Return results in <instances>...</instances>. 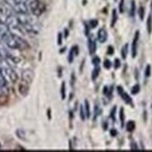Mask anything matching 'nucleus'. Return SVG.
I'll return each mask as SVG.
<instances>
[{
  "label": "nucleus",
  "mask_w": 152,
  "mask_h": 152,
  "mask_svg": "<svg viewBox=\"0 0 152 152\" xmlns=\"http://www.w3.org/2000/svg\"><path fill=\"white\" fill-rule=\"evenodd\" d=\"M61 95H62V99L64 100L65 98V84H64V82H63L62 86H61Z\"/></svg>",
  "instance_id": "6ab92c4d"
},
{
  "label": "nucleus",
  "mask_w": 152,
  "mask_h": 152,
  "mask_svg": "<svg viewBox=\"0 0 152 152\" xmlns=\"http://www.w3.org/2000/svg\"><path fill=\"white\" fill-rule=\"evenodd\" d=\"M96 50V44H95V40L92 37L89 38V50L91 54H94Z\"/></svg>",
  "instance_id": "9d476101"
},
{
  "label": "nucleus",
  "mask_w": 152,
  "mask_h": 152,
  "mask_svg": "<svg viewBox=\"0 0 152 152\" xmlns=\"http://www.w3.org/2000/svg\"><path fill=\"white\" fill-rule=\"evenodd\" d=\"M5 87H6V78L4 77L1 72V68H0V91L5 89Z\"/></svg>",
  "instance_id": "9b49d317"
},
{
  "label": "nucleus",
  "mask_w": 152,
  "mask_h": 152,
  "mask_svg": "<svg viewBox=\"0 0 152 152\" xmlns=\"http://www.w3.org/2000/svg\"><path fill=\"white\" fill-rule=\"evenodd\" d=\"M98 40L100 43H104L107 41V31H105L104 28H101L100 30L98 31Z\"/></svg>",
  "instance_id": "6e6552de"
},
{
  "label": "nucleus",
  "mask_w": 152,
  "mask_h": 152,
  "mask_svg": "<svg viewBox=\"0 0 152 152\" xmlns=\"http://www.w3.org/2000/svg\"><path fill=\"white\" fill-rule=\"evenodd\" d=\"M138 13H139V17L141 20L144 19V16H145V9L143 8V7H140L139 10H138Z\"/></svg>",
  "instance_id": "5701e85b"
},
{
  "label": "nucleus",
  "mask_w": 152,
  "mask_h": 152,
  "mask_svg": "<svg viewBox=\"0 0 152 152\" xmlns=\"http://www.w3.org/2000/svg\"><path fill=\"white\" fill-rule=\"evenodd\" d=\"M134 11H135V2L134 1H132V6H131V16L132 17H134Z\"/></svg>",
  "instance_id": "412c9836"
},
{
  "label": "nucleus",
  "mask_w": 152,
  "mask_h": 152,
  "mask_svg": "<svg viewBox=\"0 0 152 152\" xmlns=\"http://www.w3.org/2000/svg\"><path fill=\"white\" fill-rule=\"evenodd\" d=\"M139 91H140V86L138 85V84H136V85L134 86L133 89H132V94H138V92H139Z\"/></svg>",
  "instance_id": "a211bd4d"
},
{
  "label": "nucleus",
  "mask_w": 152,
  "mask_h": 152,
  "mask_svg": "<svg viewBox=\"0 0 152 152\" xmlns=\"http://www.w3.org/2000/svg\"><path fill=\"white\" fill-rule=\"evenodd\" d=\"M120 11H121V13H122L124 11V0H121V3H120Z\"/></svg>",
  "instance_id": "cd10ccee"
},
{
  "label": "nucleus",
  "mask_w": 152,
  "mask_h": 152,
  "mask_svg": "<svg viewBox=\"0 0 152 152\" xmlns=\"http://www.w3.org/2000/svg\"><path fill=\"white\" fill-rule=\"evenodd\" d=\"M120 118H121V125L123 126V123H124V112H123V108H121V111H120Z\"/></svg>",
  "instance_id": "393cba45"
},
{
  "label": "nucleus",
  "mask_w": 152,
  "mask_h": 152,
  "mask_svg": "<svg viewBox=\"0 0 152 152\" xmlns=\"http://www.w3.org/2000/svg\"><path fill=\"white\" fill-rule=\"evenodd\" d=\"M1 72L5 78L9 79L11 82H16L18 80V75L16 72L12 69L10 64H9L6 61H4V64L1 66Z\"/></svg>",
  "instance_id": "7ed1b4c3"
},
{
  "label": "nucleus",
  "mask_w": 152,
  "mask_h": 152,
  "mask_svg": "<svg viewBox=\"0 0 152 152\" xmlns=\"http://www.w3.org/2000/svg\"><path fill=\"white\" fill-rule=\"evenodd\" d=\"M22 78H23V81L27 83V84H30L33 79H34V72L30 69H27V70H24L23 72V75H22Z\"/></svg>",
  "instance_id": "39448f33"
},
{
  "label": "nucleus",
  "mask_w": 152,
  "mask_h": 152,
  "mask_svg": "<svg viewBox=\"0 0 152 152\" xmlns=\"http://www.w3.org/2000/svg\"><path fill=\"white\" fill-rule=\"evenodd\" d=\"M99 72H100V67H99V64H98V65H95L94 70V72H92V77H91V78L94 79V80L98 77Z\"/></svg>",
  "instance_id": "2eb2a0df"
},
{
  "label": "nucleus",
  "mask_w": 152,
  "mask_h": 152,
  "mask_svg": "<svg viewBox=\"0 0 152 152\" xmlns=\"http://www.w3.org/2000/svg\"><path fill=\"white\" fill-rule=\"evenodd\" d=\"M104 66L107 68V69H109L112 66V64H111V62L109 60H104Z\"/></svg>",
  "instance_id": "b1692460"
},
{
  "label": "nucleus",
  "mask_w": 152,
  "mask_h": 152,
  "mask_svg": "<svg viewBox=\"0 0 152 152\" xmlns=\"http://www.w3.org/2000/svg\"><path fill=\"white\" fill-rule=\"evenodd\" d=\"M147 28H148V34H151V32H152V15L151 14L148 18V21H147Z\"/></svg>",
  "instance_id": "f8f14e48"
},
{
  "label": "nucleus",
  "mask_w": 152,
  "mask_h": 152,
  "mask_svg": "<svg viewBox=\"0 0 152 152\" xmlns=\"http://www.w3.org/2000/svg\"><path fill=\"white\" fill-rule=\"evenodd\" d=\"M10 8L13 10L16 14H23V13H28L29 9H28V5L25 2H20V3H15L10 6Z\"/></svg>",
  "instance_id": "20e7f679"
},
{
  "label": "nucleus",
  "mask_w": 152,
  "mask_h": 152,
  "mask_svg": "<svg viewBox=\"0 0 152 152\" xmlns=\"http://www.w3.org/2000/svg\"><path fill=\"white\" fill-rule=\"evenodd\" d=\"M134 128H135V123H134V121H129L128 123H127V126H126V129H127V131L128 132H133L134 130Z\"/></svg>",
  "instance_id": "dca6fc26"
},
{
  "label": "nucleus",
  "mask_w": 152,
  "mask_h": 152,
  "mask_svg": "<svg viewBox=\"0 0 152 152\" xmlns=\"http://www.w3.org/2000/svg\"><path fill=\"white\" fill-rule=\"evenodd\" d=\"M0 39H1V36H0Z\"/></svg>",
  "instance_id": "e433bc0d"
},
{
  "label": "nucleus",
  "mask_w": 152,
  "mask_h": 152,
  "mask_svg": "<svg viewBox=\"0 0 152 152\" xmlns=\"http://www.w3.org/2000/svg\"><path fill=\"white\" fill-rule=\"evenodd\" d=\"M118 94H120L121 95V98L123 99V100L126 102L127 104H133V100H132V98L125 92L124 91H123V89L121 88V87H120L118 86Z\"/></svg>",
  "instance_id": "0eeeda50"
},
{
  "label": "nucleus",
  "mask_w": 152,
  "mask_h": 152,
  "mask_svg": "<svg viewBox=\"0 0 152 152\" xmlns=\"http://www.w3.org/2000/svg\"><path fill=\"white\" fill-rule=\"evenodd\" d=\"M28 91H29V87H28V84L25 83V82H22L21 84L19 85V91L20 94H21L22 95H26L28 94Z\"/></svg>",
  "instance_id": "1a4fd4ad"
},
{
  "label": "nucleus",
  "mask_w": 152,
  "mask_h": 152,
  "mask_svg": "<svg viewBox=\"0 0 152 152\" xmlns=\"http://www.w3.org/2000/svg\"><path fill=\"white\" fill-rule=\"evenodd\" d=\"M84 110H85L86 118H89L90 116H91V111H90V104H89L88 100H85V107H84Z\"/></svg>",
  "instance_id": "ddd939ff"
},
{
  "label": "nucleus",
  "mask_w": 152,
  "mask_h": 152,
  "mask_svg": "<svg viewBox=\"0 0 152 152\" xmlns=\"http://www.w3.org/2000/svg\"><path fill=\"white\" fill-rule=\"evenodd\" d=\"M62 39H63V36L61 33H59L58 34V45H62V43H63Z\"/></svg>",
  "instance_id": "c85d7f7f"
},
{
  "label": "nucleus",
  "mask_w": 152,
  "mask_h": 152,
  "mask_svg": "<svg viewBox=\"0 0 152 152\" xmlns=\"http://www.w3.org/2000/svg\"><path fill=\"white\" fill-rule=\"evenodd\" d=\"M132 149H133V150H137L138 148H137V146H136V144H134V143H133V144H132Z\"/></svg>",
  "instance_id": "473e14b6"
},
{
  "label": "nucleus",
  "mask_w": 152,
  "mask_h": 152,
  "mask_svg": "<svg viewBox=\"0 0 152 152\" xmlns=\"http://www.w3.org/2000/svg\"><path fill=\"white\" fill-rule=\"evenodd\" d=\"M127 52H128V44L125 45L124 47L122 48V50H121V56H122L123 59L126 58V56H127Z\"/></svg>",
  "instance_id": "f3484780"
},
{
  "label": "nucleus",
  "mask_w": 152,
  "mask_h": 152,
  "mask_svg": "<svg viewBox=\"0 0 152 152\" xmlns=\"http://www.w3.org/2000/svg\"><path fill=\"white\" fill-rule=\"evenodd\" d=\"M117 134H118V133H117V131H116V130H112V131H111V135H112V136H116Z\"/></svg>",
  "instance_id": "72a5a7b5"
},
{
  "label": "nucleus",
  "mask_w": 152,
  "mask_h": 152,
  "mask_svg": "<svg viewBox=\"0 0 152 152\" xmlns=\"http://www.w3.org/2000/svg\"><path fill=\"white\" fill-rule=\"evenodd\" d=\"M95 115H94V117L96 118L97 116H99L100 115V113H101V109H100V107H99V105L98 104H96L95 105Z\"/></svg>",
  "instance_id": "a878e982"
},
{
  "label": "nucleus",
  "mask_w": 152,
  "mask_h": 152,
  "mask_svg": "<svg viewBox=\"0 0 152 152\" xmlns=\"http://www.w3.org/2000/svg\"><path fill=\"white\" fill-rule=\"evenodd\" d=\"M138 39H139V31H136L134 37V40H133V45H132V56H133L134 58L136 56V53H137Z\"/></svg>",
  "instance_id": "423d86ee"
},
{
  "label": "nucleus",
  "mask_w": 152,
  "mask_h": 152,
  "mask_svg": "<svg viewBox=\"0 0 152 152\" xmlns=\"http://www.w3.org/2000/svg\"><path fill=\"white\" fill-rule=\"evenodd\" d=\"M89 25H90V28H94L98 25V21L97 20H91V21L89 22Z\"/></svg>",
  "instance_id": "aec40b11"
},
{
  "label": "nucleus",
  "mask_w": 152,
  "mask_h": 152,
  "mask_svg": "<svg viewBox=\"0 0 152 152\" xmlns=\"http://www.w3.org/2000/svg\"><path fill=\"white\" fill-rule=\"evenodd\" d=\"M28 9L33 15L38 17L45 11V5L40 0H32L28 4Z\"/></svg>",
  "instance_id": "f03ea898"
},
{
  "label": "nucleus",
  "mask_w": 152,
  "mask_h": 152,
  "mask_svg": "<svg viewBox=\"0 0 152 152\" xmlns=\"http://www.w3.org/2000/svg\"><path fill=\"white\" fill-rule=\"evenodd\" d=\"M117 20H118V14H117V10H113L112 11V20H111V26H114L115 23H117Z\"/></svg>",
  "instance_id": "4468645a"
},
{
  "label": "nucleus",
  "mask_w": 152,
  "mask_h": 152,
  "mask_svg": "<svg viewBox=\"0 0 152 152\" xmlns=\"http://www.w3.org/2000/svg\"><path fill=\"white\" fill-rule=\"evenodd\" d=\"M120 66H121V61L117 58V59H115V68L117 69V68H118Z\"/></svg>",
  "instance_id": "c756f323"
},
{
  "label": "nucleus",
  "mask_w": 152,
  "mask_h": 152,
  "mask_svg": "<svg viewBox=\"0 0 152 152\" xmlns=\"http://www.w3.org/2000/svg\"><path fill=\"white\" fill-rule=\"evenodd\" d=\"M79 112H80V118L81 120L84 121L86 118V114H85V110H84V107L83 105H80V110H79Z\"/></svg>",
  "instance_id": "4be33fe9"
},
{
  "label": "nucleus",
  "mask_w": 152,
  "mask_h": 152,
  "mask_svg": "<svg viewBox=\"0 0 152 152\" xmlns=\"http://www.w3.org/2000/svg\"><path fill=\"white\" fill-rule=\"evenodd\" d=\"M115 111H116V107H114L113 110H112V112H111V117L113 118H115V117H114V115H115Z\"/></svg>",
  "instance_id": "f704fd0d"
},
{
  "label": "nucleus",
  "mask_w": 152,
  "mask_h": 152,
  "mask_svg": "<svg viewBox=\"0 0 152 152\" xmlns=\"http://www.w3.org/2000/svg\"><path fill=\"white\" fill-rule=\"evenodd\" d=\"M151 73V66L148 64L147 65V68H146V77H149Z\"/></svg>",
  "instance_id": "bb28decb"
},
{
  "label": "nucleus",
  "mask_w": 152,
  "mask_h": 152,
  "mask_svg": "<svg viewBox=\"0 0 152 152\" xmlns=\"http://www.w3.org/2000/svg\"><path fill=\"white\" fill-rule=\"evenodd\" d=\"M92 63H94L95 65H98L99 63H100V58H99V57H94V60H92Z\"/></svg>",
  "instance_id": "7c9ffc66"
},
{
  "label": "nucleus",
  "mask_w": 152,
  "mask_h": 152,
  "mask_svg": "<svg viewBox=\"0 0 152 152\" xmlns=\"http://www.w3.org/2000/svg\"><path fill=\"white\" fill-rule=\"evenodd\" d=\"M107 50H108V51H107V53H108L109 55H112V54L114 53V49H113V47H112V46H109Z\"/></svg>",
  "instance_id": "2f4dec72"
},
{
  "label": "nucleus",
  "mask_w": 152,
  "mask_h": 152,
  "mask_svg": "<svg viewBox=\"0 0 152 152\" xmlns=\"http://www.w3.org/2000/svg\"><path fill=\"white\" fill-rule=\"evenodd\" d=\"M67 36H68V30L65 29L64 30V37H67Z\"/></svg>",
  "instance_id": "c9c22d12"
},
{
  "label": "nucleus",
  "mask_w": 152,
  "mask_h": 152,
  "mask_svg": "<svg viewBox=\"0 0 152 152\" xmlns=\"http://www.w3.org/2000/svg\"><path fill=\"white\" fill-rule=\"evenodd\" d=\"M2 41L4 42V44L7 47L11 50H27L29 48V44L27 41H25L22 37L14 35L10 32L2 38Z\"/></svg>",
  "instance_id": "f257e3e1"
},
{
  "label": "nucleus",
  "mask_w": 152,
  "mask_h": 152,
  "mask_svg": "<svg viewBox=\"0 0 152 152\" xmlns=\"http://www.w3.org/2000/svg\"><path fill=\"white\" fill-rule=\"evenodd\" d=\"M151 6H152V5H151Z\"/></svg>",
  "instance_id": "4c0bfd02"
}]
</instances>
